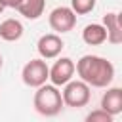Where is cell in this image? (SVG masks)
I'll return each mask as SVG.
<instances>
[{
  "mask_svg": "<svg viewBox=\"0 0 122 122\" xmlns=\"http://www.w3.org/2000/svg\"><path fill=\"white\" fill-rule=\"evenodd\" d=\"M74 72L90 88H107L114 78V65L99 55H82L74 65Z\"/></svg>",
  "mask_w": 122,
  "mask_h": 122,
  "instance_id": "1",
  "label": "cell"
},
{
  "mask_svg": "<svg viewBox=\"0 0 122 122\" xmlns=\"http://www.w3.org/2000/svg\"><path fill=\"white\" fill-rule=\"evenodd\" d=\"M34 111L42 116H55L61 112L63 109V97L61 92L57 90V86L53 84H42L36 88L34 92V99H32Z\"/></svg>",
  "mask_w": 122,
  "mask_h": 122,
  "instance_id": "2",
  "label": "cell"
},
{
  "mask_svg": "<svg viewBox=\"0 0 122 122\" xmlns=\"http://www.w3.org/2000/svg\"><path fill=\"white\" fill-rule=\"evenodd\" d=\"M61 97H63V105L67 107H72V109H80V107H86L92 99V88L84 82V80H69L67 84H63V92H61Z\"/></svg>",
  "mask_w": 122,
  "mask_h": 122,
  "instance_id": "3",
  "label": "cell"
},
{
  "mask_svg": "<svg viewBox=\"0 0 122 122\" xmlns=\"http://www.w3.org/2000/svg\"><path fill=\"white\" fill-rule=\"evenodd\" d=\"M48 76H50V67H48L46 59H42V57L30 59L29 63H25V67L21 71V80L29 88H38V86L46 84Z\"/></svg>",
  "mask_w": 122,
  "mask_h": 122,
  "instance_id": "4",
  "label": "cell"
},
{
  "mask_svg": "<svg viewBox=\"0 0 122 122\" xmlns=\"http://www.w3.org/2000/svg\"><path fill=\"white\" fill-rule=\"evenodd\" d=\"M48 23H50L51 30H55L57 34L71 32L74 29V25H76V13L69 6H57V8H53L50 11Z\"/></svg>",
  "mask_w": 122,
  "mask_h": 122,
  "instance_id": "5",
  "label": "cell"
},
{
  "mask_svg": "<svg viewBox=\"0 0 122 122\" xmlns=\"http://www.w3.org/2000/svg\"><path fill=\"white\" fill-rule=\"evenodd\" d=\"M65 48V42L61 40V36L57 32H50V34H42L36 42V50L40 53L42 59H55Z\"/></svg>",
  "mask_w": 122,
  "mask_h": 122,
  "instance_id": "6",
  "label": "cell"
},
{
  "mask_svg": "<svg viewBox=\"0 0 122 122\" xmlns=\"http://www.w3.org/2000/svg\"><path fill=\"white\" fill-rule=\"evenodd\" d=\"M74 76V61L71 57H59L51 67H50V76L53 86H63Z\"/></svg>",
  "mask_w": 122,
  "mask_h": 122,
  "instance_id": "7",
  "label": "cell"
},
{
  "mask_svg": "<svg viewBox=\"0 0 122 122\" xmlns=\"http://www.w3.org/2000/svg\"><path fill=\"white\" fill-rule=\"evenodd\" d=\"M103 27L107 30V40L114 46H118L122 42V21H120V13L116 11H109L103 15Z\"/></svg>",
  "mask_w": 122,
  "mask_h": 122,
  "instance_id": "8",
  "label": "cell"
},
{
  "mask_svg": "<svg viewBox=\"0 0 122 122\" xmlns=\"http://www.w3.org/2000/svg\"><path fill=\"white\" fill-rule=\"evenodd\" d=\"M101 109L112 116L120 114L122 112V90L120 88H107V92L101 95Z\"/></svg>",
  "mask_w": 122,
  "mask_h": 122,
  "instance_id": "9",
  "label": "cell"
},
{
  "mask_svg": "<svg viewBox=\"0 0 122 122\" xmlns=\"http://www.w3.org/2000/svg\"><path fill=\"white\" fill-rule=\"evenodd\" d=\"M82 40L88 46H101L103 42H107V30L101 23L86 25L84 30H82Z\"/></svg>",
  "mask_w": 122,
  "mask_h": 122,
  "instance_id": "10",
  "label": "cell"
},
{
  "mask_svg": "<svg viewBox=\"0 0 122 122\" xmlns=\"http://www.w3.org/2000/svg\"><path fill=\"white\" fill-rule=\"evenodd\" d=\"M23 36V23L19 19H4L0 23V38L6 42H15Z\"/></svg>",
  "mask_w": 122,
  "mask_h": 122,
  "instance_id": "11",
  "label": "cell"
},
{
  "mask_svg": "<svg viewBox=\"0 0 122 122\" xmlns=\"http://www.w3.org/2000/svg\"><path fill=\"white\" fill-rule=\"evenodd\" d=\"M44 8H46V0H21L17 6V11L25 19L34 21L44 13Z\"/></svg>",
  "mask_w": 122,
  "mask_h": 122,
  "instance_id": "12",
  "label": "cell"
},
{
  "mask_svg": "<svg viewBox=\"0 0 122 122\" xmlns=\"http://www.w3.org/2000/svg\"><path fill=\"white\" fill-rule=\"evenodd\" d=\"M95 8V0H71V10L76 15H86Z\"/></svg>",
  "mask_w": 122,
  "mask_h": 122,
  "instance_id": "13",
  "label": "cell"
},
{
  "mask_svg": "<svg viewBox=\"0 0 122 122\" xmlns=\"http://www.w3.org/2000/svg\"><path fill=\"white\" fill-rule=\"evenodd\" d=\"M112 114H109L107 111H103L101 107L99 109H95V111H92L88 116H86V122H112Z\"/></svg>",
  "mask_w": 122,
  "mask_h": 122,
  "instance_id": "14",
  "label": "cell"
},
{
  "mask_svg": "<svg viewBox=\"0 0 122 122\" xmlns=\"http://www.w3.org/2000/svg\"><path fill=\"white\" fill-rule=\"evenodd\" d=\"M19 2H21V0H0V4H2L4 8H13V10H17Z\"/></svg>",
  "mask_w": 122,
  "mask_h": 122,
  "instance_id": "15",
  "label": "cell"
},
{
  "mask_svg": "<svg viewBox=\"0 0 122 122\" xmlns=\"http://www.w3.org/2000/svg\"><path fill=\"white\" fill-rule=\"evenodd\" d=\"M2 65H4V59H2V55H0V69H2Z\"/></svg>",
  "mask_w": 122,
  "mask_h": 122,
  "instance_id": "16",
  "label": "cell"
},
{
  "mask_svg": "<svg viewBox=\"0 0 122 122\" xmlns=\"http://www.w3.org/2000/svg\"><path fill=\"white\" fill-rule=\"evenodd\" d=\"M2 11H4V6H2V4H0V13H2Z\"/></svg>",
  "mask_w": 122,
  "mask_h": 122,
  "instance_id": "17",
  "label": "cell"
}]
</instances>
